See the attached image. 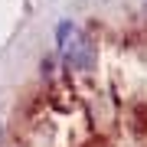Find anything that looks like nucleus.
<instances>
[{"label":"nucleus","instance_id":"nucleus-1","mask_svg":"<svg viewBox=\"0 0 147 147\" xmlns=\"http://www.w3.org/2000/svg\"><path fill=\"white\" fill-rule=\"evenodd\" d=\"M56 46H59V56H62L72 69L88 72V69L95 65V49H92L88 36H85V33L75 26V23L62 20V23L56 26Z\"/></svg>","mask_w":147,"mask_h":147}]
</instances>
